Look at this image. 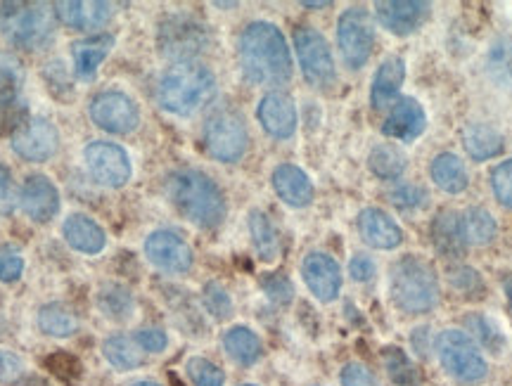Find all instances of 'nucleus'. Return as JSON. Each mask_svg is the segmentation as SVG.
I'll list each match as a JSON object with an SVG mask.
<instances>
[{"mask_svg": "<svg viewBox=\"0 0 512 386\" xmlns=\"http://www.w3.org/2000/svg\"><path fill=\"white\" fill-rule=\"evenodd\" d=\"M240 69L254 86H283L292 79V55L275 24L254 22L238 41Z\"/></svg>", "mask_w": 512, "mask_h": 386, "instance_id": "1", "label": "nucleus"}, {"mask_svg": "<svg viewBox=\"0 0 512 386\" xmlns=\"http://www.w3.org/2000/svg\"><path fill=\"white\" fill-rule=\"evenodd\" d=\"M174 207L200 228H216L226 218V197L207 173L181 169L166 180Z\"/></svg>", "mask_w": 512, "mask_h": 386, "instance_id": "2", "label": "nucleus"}, {"mask_svg": "<svg viewBox=\"0 0 512 386\" xmlns=\"http://www.w3.org/2000/svg\"><path fill=\"white\" fill-rule=\"evenodd\" d=\"M216 95V76L200 62H181L169 67L159 81L157 98L166 112L192 117Z\"/></svg>", "mask_w": 512, "mask_h": 386, "instance_id": "3", "label": "nucleus"}, {"mask_svg": "<svg viewBox=\"0 0 512 386\" xmlns=\"http://www.w3.org/2000/svg\"><path fill=\"white\" fill-rule=\"evenodd\" d=\"M394 306L408 315H425L439 304V280L434 268L418 256H403L389 278Z\"/></svg>", "mask_w": 512, "mask_h": 386, "instance_id": "4", "label": "nucleus"}, {"mask_svg": "<svg viewBox=\"0 0 512 386\" xmlns=\"http://www.w3.org/2000/svg\"><path fill=\"white\" fill-rule=\"evenodd\" d=\"M55 10L48 3H0V34L22 50H41L55 34Z\"/></svg>", "mask_w": 512, "mask_h": 386, "instance_id": "5", "label": "nucleus"}, {"mask_svg": "<svg viewBox=\"0 0 512 386\" xmlns=\"http://www.w3.org/2000/svg\"><path fill=\"white\" fill-rule=\"evenodd\" d=\"M437 356L448 375L463 384L482 382L486 370H489L475 339L460 330H446L439 334Z\"/></svg>", "mask_w": 512, "mask_h": 386, "instance_id": "6", "label": "nucleus"}, {"mask_svg": "<svg viewBox=\"0 0 512 386\" xmlns=\"http://www.w3.org/2000/svg\"><path fill=\"white\" fill-rule=\"evenodd\" d=\"M159 50L169 60L181 62H195L197 55H202L209 48V29L195 17L188 15H174L166 17L159 27Z\"/></svg>", "mask_w": 512, "mask_h": 386, "instance_id": "7", "label": "nucleus"}, {"mask_svg": "<svg viewBox=\"0 0 512 386\" xmlns=\"http://www.w3.org/2000/svg\"><path fill=\"white\" fill-rule=\"evenodd\" d=\"M249 133L245 119L238 112H216L204 124V147L214 159L223 164H233L245 157Z\"/></svg>", "mask_w": 512, "mask_h": 386, "instance_id": "8", "label": "nucleus"}, {"mask_svg": "<svg viewBox=\"0 0 512 386\" xmlns=\"http://www.w3.org/2000/svg\"><path fill=\"white\" fill-rule=\"evenodd\" d=\"M337 43L349 69H361L370 60L375 45V24L366 8L356 5L339 17Z\"/></svg>", "mask_w": 512, "mask_h": 386, "instance_id": "9", "label": "nucleus"}, {"mask_svg": "<svg viewBox=\"0 0 512 386\" xmlns=\"http://www.w3.org/2000/svg\"><path fill=\"white\" fill-rule=\"evenodd\" d=\"M294 50L302 64L304 79L316 88H330L337 81L335 60L325 36L311 27L294 31Z\"/></svg>", "mask_w": 512, "mask_h": 386, "instance_id": "10", "label": "nucleus"}, {"mask_svg": "<svg viewBox=\"0 0 512 386\" xmlns=\"http://www.w3.org/2000/svg\"><path fill=\"white\" fill-rule=\"evenodd\" d=\"M91 119L102 131L126 135L136 131V126L140 124V112L136 102L128 95L119 93V90H107V93H100L91 102Z\"/></svg>", "mask_w": 512, "mask_h": 386, "instance_id": "11", "label": "nucleus"}, {"mask_svg": "<svg viewBox=\"0 0 512 386\" xmlns=\"http://www.w3.org/2000/svg\"><path fill=\"white\" fill-rule=\"evenodd\" d=\"M88 171L95 178V183L105 188H121L131 178V159L128 154L114 143H91L83 152Z\"/></svg>", "mask_w": 512, "mask_h": 386, "instance_id": "12", "label": "nucleus"}, {"mask_svg": "<svg viewBox=\"0 0 512 386\" xmlns=\"http://www.w3.org/2000/svg\"><path fill=\"white\" fill-rule=\"evenodd\" d=\"M12 150L19 154L27 162H48L50 157L57 152V145H60V133L57 128L50 124L48 119H31L27 126H22L19 131L12 135Z\"/></svg>", "mask_w": 512, "mask_h": 386, "instance_id": "13", "label": "nucleus"}, {"mask_svg": "<svg viewBox=\"0 0 512 386\" xmlns=\"http://www.w3.org/2000/svg\"><path fill=\"white\" fill-rule=\"evenodd\" d=\"M145 254L164 273H188L192 268L190 244L171 230H157L147 237Z\"/></svg>", "mask_w": 512, "mask_h": 386, "instance_id": "14", "label": "nucleus"}, {"mask_svg": "<svg viewBox=\"0 0 512 386\" xmlns=\"http://www.w3.org/2000/svg\"><path fill=\"white\" fill-rule=\"evenodd\" d=\"M302 275L306 287L311 289V294L323 304L337 299L339 289H342V270L339 263L332 256L323 252H313L302 263Z\"/></svg>", "mask_w": 512, "mask_h": 386, "instance_id": "15", "label": "nucleus"}, {"mask_svg": "<svg viewBox=\"0 0 512 386\" xmlns=\"http://www.w3.org/2000/svg\"><path fill=\"white\" fill-rule=\"evenodd\" d=\"M377 19L387 31L394 36H408L420 29L430 15V3L422 0H384V3L375 5Z\"/></svg>", "mask_w": 512, "mask_h": 386, "instance_id": "16", "label": "nucleus"}, {"mask_svg": "<svg viewBox=\"0 0 512 386\" xmlns=\"http://www.w3.org/2000/svg\"><path fill=\"white\" fill-rule=\"evenodd\" d=\"M427 114L415 98H399L389 109L387 119L382 124V133L387 138L401 140V143H413L425 133Z\"/></svg>", "mask_w": 512, "mask_h": 386, "instance_id": "17", "label": "nucleus"}, {"mask_svg": "<svg viewBox=\"0 0 512 386\" xmlns=\"http://www.w3.org/2000/svg\"><path fill=\"white\" fill-rule=\"evenodd\" d=\"M256 117H259L264 131L278 140L292 138L297 131V107H294L290 95L278 93V90L261 98Z\"/></svg>", "mask_w": 512, "mask_h": 386, "instance_id": "18", "label": "nucleus"}, {"mask_svg": "<svg viewBox=\"0 0 512 386\" xmlns=\"http://www.w3.org/2000/svg\"><path fill=\"white\" fill-rule=\"evenodd\" d=\"M358 233L368 247L382 249V252H392L403 242L401 225L382 209H363L358 216Z\"/></svg>", "mask_w": 512, "mask_h": 386, "instance_id": "19", "label": "nucleus"}, {"mask_svg": "<svg viewBox=\"0 0 512 386\" xmlns=\"http://www.w3.org/2000/svg\"><path fill=\"white\" fill-rule=\"evenodd\" d=\"M19 204H22L24 214H27L31 221L46 223L57 214L60 209V192L46 176H31L27 178L22 188V197H19Z\"/></svg>", "mask_w": 512, "mask_h": 386, "instance_id": "20", "label": "nucleus"}, {"mask_svg": "<svg viewBox=\"0 0 512 386\" xmlns=\"http://www.w3.org/2000/svg\"><path fill=\"white\" fill-rule=\"evenodd\" d=\"M273 190L287 207L302 209L313 202V183L309 176L294 164H280L273 171Z\"/></svg>", "mask_w": 512, "mask_h": 386, "instance_id": "21", "label": "nucleus"}, {"mask_svg": "<svg viewBox=\"0 0 512 386\" xmlns=\"http://www.w3.org/2000/svg\"><path fill=\"white\" fill-rule=\"evenodd\" d=\"M55 12L72 29H100L112 19V5L102 3V0H91V3L88 0L86 3L83 0H74V3L60 0L55 3Z\"/></svg>", "mask_w": 512, "mask_h": 386, "instance_id": "22", "label": "nucleus"}, {"mask_svg": "<svg viewBox=\"0 0 512 386\" xmlns=\"http://www.w3.org/2000/svg\"><path fill=\"white\" fill-rule=\"evenodd\" d=\"M406 79V62L401 57H387L377 69L373 88H370V102L375 109H387L399 100V90Z\"/></svg>", "mask_w": 512, "mask_h": 386, "instance_id": "23", "label": "nucleus"}, {"mask_svg": "<svg viewBox=\"0 0 512 386\" xmlns=\"http://www.w3.org/2000/svg\"><path fill=\"white\" fill-rule=\"evenodd\" d=\"M62 233L64 240L69 242V247L81 254H100L107 244L105 230H102L93 218L83 214L69 216L62 225Z\"/></svg>", "mask_w": 512, "mask_h": 386, "instance_id": "24", "label": "nucleus"}, {"mask_svg": "<svg viewBox=\"0 0 512 386\" xmlns=\"http://www.w3.org/2000/svg\"><path fill=\"white\" fill-rule=\"evenodd\" d=\"M112 45H114L112 36H91V38H83V41H76L72 45L76 74H79L81 79L91 81L95 72H98L100 64L105 62V57L110 55Z\"/></svg>", "mask_w": 512, "mask_h": 386, "instance_id": "25", "label": "nucleus"}, {"mask_svg": "<svg viewBox=\"0 0 512 386\" xmlns=\"http://www.w3.org/2000/svg\"><path fill=\"white\" fill-rule=\"evenodd\" d=\"M432 240L437 252H441L448 259H458L465 252L463 228H460V214L456 211H441L432 223Z\"/></svg>", "mask_w": 512, "mask_h": 386, "instance_id": "26", "label": "nucleus"}, {"mask_svg": "<svg viewBox=\"0 0 512 386\" xmlns=\"http://www.w3.org/2000/svg\"><path fill=\"white\" fill-rule=\"evenodd\" d=\"M430 173H432L434 185H437L439 190L448 192V195H460V192H465L467 185H470V176H467L463 159L451 152H444L439 154V157H434Z\"/></svg>", "mask_w": 512, "mask_h": 386, "instance_id": "27", "label": "nucleus"}, {"mask_svg": "<svg viewBox=\"0 0 512 386\" xmlns=\"http://www.w3.org/2000/svg\"><path fill=\"white\" fill-rule=\"evenodd\" d=\"M463 147L475 162H486L503 152V135L489 124H467L463 128Z\"/></svg>", "mask_w": 512, "mask_h": 386, "instance_id": "28", "label": "nucleus"}, {"mask_svg": "<svg viewBox=\"0 0 512 386\" xmlns=\"http://www.w3.org/2000/svg\"><path fill=\"white\" fill-rule=\"evenodd\" d=\"M223 349L238 365H254L261 358V339L249 327H233L223 334Z\"/></svg>", "mask_w": 512, "mask_h": 386, "instance_id": "29", "label": "nucleus"}, {"mask_svg": "<svg viewBox=\"0 0 512 386\" xmlns=\"http://www.w3.org/2000/svg\"><path fill=\"white\" fill-rule=\"evenodd\" d=\"M460 228H463L465 244H477V247L491 244L498 233L496 218L482 207H472L460 214Z\"/></svg>", "mask_w": 512, "mask_h": 386, "instance_id": "30", "label": "nucleus"}, {"mask_svg": "<svg viewBox=\"0 0 512 386\" xmlns=\"http://www.w3.org/2000/svg\"><path fill=\"white\" fill-rule=\"evenodd\" d=\"M249 233H252V242L261 259L273 261L275 256H278V249H280L278 230H275L273 221L264 214V211L256 209L249 214Z\"/></svg>", "mask_w": 512, "mask_h": 386, "instance_id": "31", "label": "nucleus"}, {"mask_svg": "<svg viewBox=\"0 0 512 386\" xmlns=\"http://www.w3.org/2000/svg\"><path fill=\"white\" fill-rule=\"evenodd\" d=\"M486 72L496 86L512 90V38H498L486 55Z\"/></svg>", "mask_w": 512, "mask_h": 386, "instance_id": "32", "label": "nucleus"}, {"mask_svg": "<svg viewBox=\"0 0 512 386\" xmlns=\"http://www.w3.org/2000/svg\"><path fill=\"white\" fill-rule=\"evenodd\" d=\"M370 171L382 180H396L401 178V173L406 171L408 159L401 152V147L396 145H377L368 157Z\"/></svg>", "mask_w": 512, "mask_h": 386, "instance_id": "33", "label": "nucleus"}, {"mask_svg": "<svg viewBox=\"0 0 512 386\" xmlns=\"http://www.w3.org/2000/svg\"><path fill=\"white\" fill-rule=\"evenodd\" d=\"M24 86L22 62L15 55L0 53V109L15 105Z\"/></svg>", "mask_w": 512, "mask_h": 386, "instance_id": "34", "label": "nucleus"}, {"mask_svg": "<svg viewBox=\"0 0 512 386\" xmlns=\"http://www.w3.org/2000/svg\"><path fill=\"white\" fill-rule=\"evenodd\" d=\"M102 353L117 370H136L145 363L143 349L128 337H112L102 344Z\"/></svg>", "mask_w": 512, "mask_h": 386, "instance_id": "35", "label": "nucleus"}, {"mask_svg": "<svg viewBox=\"0 0 512 386\" xmlns=\"http://www.w3.org/2000/svg\"><path fill=\"white\" fill-rule=\"evenodd\" d=\"M38 327L50 337H72L79 330V320L67 306L48 304L38 313Z\"/></svg>", "mask_w": 512, "mask_h": 386, "instance_id": "36", "label": "nucleus"}, {"mask_svg": "<svg viewBox=\"0 0 512 386\" xmlns=\"http://www.w3.org/2000/svg\"><path fill=\"white\" fill-rule=\"evenodd\" d=\"M100 311L112 320H126L133 313V297L126 287L107 285L98 297Z\"/></svg>", "mask_w": 512, "mask_h": 386, "instance_id": "37", "label": "nucleus"}, {"mask_svg": "<svg viewBox=\"0 0 512 386\" xmlns=\"http://www.w3.org/2000/svg\"><path fill=\"white\" fill-rule=\"evenodd\" d=\"M467 327H470V330L477 334L479 344H482L484 349H489L491 353H494V356L503 353L505 334L501 332V327H498L494 320L489 318V315H484V313L470 315V318H467Z\"/></svg>", "mask_w": 512, "mask_h": 386, "instance_id": "38", "label": "nucleus"}, {"mask_svg": "<svg viewBox=\"0 0 512 386\" xmlns=\"http://www.w3.org/2000/svg\"><path fill=\"white\" fill-rule=\"evenodd\" d=\"M384 365L396 386H420V372L401 349H389L384 353Z\"/></svg>", "mask_w": 512, "mask_h": 386, "instance_id": "39", "label": "nucleus"}, {"mask_svg": "<svg viewBox=\"0 0 512 386\" xmlns=\"http://www.w3.org/2000/svg\"><path fill=\"white\" fill-rule=\"evenodd\" d=\"M185 370H188L190 382L195 386H223V382H226L223 370L207 358H190Z\"/></svg>", "mask_w": 512, "mask_h": 386, "instance_id": "40", "label": "nucleus"}, {"mask_svg": "<svg viewBox=\"0 0 512 386\" xmlns=\"http://www.w3.org/2000/svg\"><path fill=\"white\" fill-rule=\"evenodd\" d=\"M204 304H207V311L219 320H226L233 313V299H230L228 289L219 282H209L204 287Z\"/></svg>", "mask_w": 512, "mask_h": 386, "instance_id": "41", "label": "nucleus"}, {"mask_svg": "<svg viewBox=\"0 0 512 386\" xmlns=\"http://www.w3.org/2000/svg\"><path fill=\"white\" fill-rule=\"evenodd\" d=\"M389 199H392L394 207L399 209H422L427 204V192L425 188L413 183H401L389 192Z\"/></svg>", "mask_w": 512, "mask_h": 386, "instance_id": "42", "label": "nucleus"}, {"mask_svg": "<svg viewBox=\"0 0 512 386\" xmlns=\"http://www.w3.org/2000/svg\"><path fill=\"white\" fill-rule=\"evenodd\" d=\"M491 190L505 209H512V159L498 164L491 173Z\"/></svg>", "mask_w": 512, "mask_h": 386, "instance_id": "43", "label": "nucleus"}, {"mask_svg": "<svg viewBox=\"0 0 512 386\" xmlns=\"http://www.w3.org/2000/svg\"><path fill=\"white\" fill-rule=\"evenodd\" d=\"M24 270V259L19 256L17 249L12 247H0V280L3 282H15L19 280Z\"/></svg>", "mask_w": 512, "mask_h": 386, "instance_id": "44", "label": "nucleus"}, {"mask_svg": "<svg viewBox=\"0 0 512 386\" xmlns=\"http://www.w3.org/2000/svg\"><path fill=\"white\" fill-rule=\"evenodd\" d=\"M342 386H380L366 365L361 363H349L342 370Z\"/></svg>", "mask_w": 512, "mask_h": 386, "instance_id": "45", "label": "nucleus"}, {"mask_svg": "<svg viewBox=\"0 0 512 386\" xmlns=\"http://www.w3.org/2000/svg\"><path fill=\"white\" fill-rule=\"evenodd\" d=\"M264 289H266L268 297L275 301V304H287V301H290L292 294H294L292 282L283 278V275H271V278H266Z\"/></svg>", "mask_w": 512, "mask_h": 386, "instance_id": "46", "label": "nucleus"}, {"mask_svg": "<svg viewBox=\"0 0 512 386\" xmlns=\"http://www.w3.org/2000/svg\"><path fill=\"white\" fill-rule=\"evenodd\" d=\"M136 342L143 351L159 353V351L166 349L169 339H166V334L162 330H157V327H145V330H140L136 334Z\"/></svg>", "mask_w": 512, "mask_h": 386, "instance_id": "47", "label": "nucleus"}, {"mask_svg": "<svg viewBox=\"0 0 512 386\" xmlns=\"http://www.w3.org/2000/svg\"><path fill=\"white\" fill-rule=\"evenodd\" d=\"M15 211V188H12L10 171L0 164V214L10 216Z\"/></svg>", "mask_w": 512, "mask_h": 386, "instance_id": "48", "label": "nucleus"}, {"mask_svg": "<svg viewBox=\"0 0 512 386\" xmlns=\"http://www.w3.org/2000/svg\"><path fill=\"white\" fill-rule=\"evenodd\" d=\"M375 273H377L375 261L370 259V256H366V254H356L354 259H351V263H349V275L356 282H370V280L375 278Z\"/></svg>", "mask_w": 512, "mask_h": 386, "instance_id": "49", "label": "nucleus"}, {"mask_svg": "<svg viewBox=\"0 0 512 386\" xmlns=\"http://www.w3.org/2000/svg\"><path fill=\"white\" fill-rule=\"evenodd\" d=\"M22 372L24 365L15 353L0 351V379H3V382H12V379H17Z\"/></svg>", "mask_w": 512, "mask_h": 386, "instance_id": "50", "label": "nucleus"}, {"mask_svg": "<svg viewBox=\"0 0 512 386\" xmlns=\"http://www.w3.org/2000/svg\"><path fill=\"white\" fill-rule=\"evenodd\" d=\"M451 282H453V287L463 289V292H472V289L479 285V273L472 268L451 270Z\"/></svg>", "mask_w": 512, "mask_h": 386, "instance_id": "51", "label": "nucleus"}, {"mask_svg": "<svg viewBox=\"0 0 512 386\" xmlns=\"http://www.w3.org/2000/svg\"><path fill=\"white\" fill-rule=\"evenodd\" d=\"M505 294H508V301H510V306H512V275L508 280H505Z\"/></svg>", "mask_w": 512, "mask_h": 386, "instance_id": "52", "label": "nucleus"}, {"mask_svg": "<svg viewBox=\"0 0 512 386\" xmlns=\"http://www.w3.org/2000/svg\"><path fill=\"white\" fill-rule=\"evenodd\" d=\"M304 8H328L330 3H302Z\"/></svg>", "mask_w": 512, "mask_h": 386, "instance_id": "53", "label": "nucleus"}, {"mask_svg": "<svg viewBox=\"0 0 512 386\" xmlns=\"http://www.w3.org/2000/svg\"><path fill=\"white\" fill-rule=\"evenodd\" d=\"M133 386H159V384H155V382H138V384H133Z\"/></svg>", "mask_w": 512, "mask_h": 386, "instance_id": "54", "label": "nucleus"}, {"mask_svg": "<svg viewBox=\"0 0 512 386\" xmlns=\"http://www.w3.org/2000/svg\"><path fill=\"white\" fill-rule=\"evenodd\" d=\"M242 386H256V384H242Z\"/></svg>", "mask_w": 512, "mask_h": 386, "instance_id": "55", "label": "nucleus"}]
</instances>
